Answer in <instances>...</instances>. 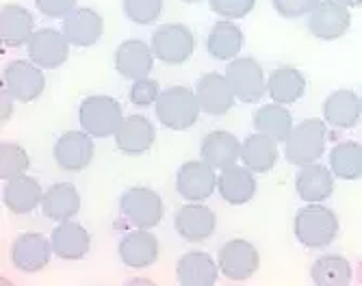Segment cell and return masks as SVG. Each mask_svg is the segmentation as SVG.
I'll return each mask as SVG.
<instances>
[{"label": "cell", "instance_id": "cell-40", "mask_svg": "<svg viewBox=\"0 0 362 286\" xmlns=\"http://www.w3.org/2000/svg\"><path fill=\"white\" fill-rule=\"evenodd\" d=\"M319 5L321 0H274V9L286 20L310 16Z\"/></svg>", "mask_w": 362, "mask_h": 286}, {"label": "cell", "instance_id": "cell-34", "mask_svg": "<svg viewBox=\"0 0 362 286\" xmlns=\"http://www.w3.org/2000/svg\"><path fill=\"white\" fill-rule=\"evenodd\" d=\"M351 275L354 271L349 261L337 254H325L310 267V278L319 286H345L351 282Z\"/></svg>", "mask_w": 362, "mask_h": 286}, {"label": "cell", "instance_id": "cell-13", "mask_svg": "<svg viewBox=\"0 0 362 286\" xmlns=\"http://www.w3.org/2000/svg\"><path fill=\"white\" fill-rule=\"evenodd\" d=\"M217 189V174L206 161H187L176 174V191L187 202H204Z\"/></svg>", "mask_w": 362, "mask_h": 286}, {"label": "cell", "instance_id": "cell-6", "mask_svg": "<svg viewBox=\"0 0 362 286\" xmlns=\"http://www.w3.org/2000/svg\"><path fill=\"white\" fill-rule=\"evenodd\" d=\"M195 50L193 30L178 22L160 24L152 33V52L165 66H182Z\"/></svg>", "mask_w": 362, "mask_h": 286}, {"label": "cell", "instance_id": "cell-24", "mask_svg": "<svg viewBox=\"0 0 362 286\" xmlns=\"http://www.w3.org/2000/svg\"><path fill=\"white\" fill-rule=\"evenodd\" d=\"M217 191L223 198V202L233 204V206H241L247 204L254 193H256V178L254 172L247 169L245 165H230L226 169H221V174L217 176Z\"/></svg>", "mask_w": 362, "mask_h": 286}, {"label": "cell", "instance_id": "cell-1", "mask_svg": "<svg viewBox=\"0 0 362 286\" xmlns=\"http://www.w3.org/2000/svg\"><path fill=\"white\" fill-rule=\"evenodd\" d=\"M158 121L170 131H187L200 119L202 107L197 100V93L191 87L174 85L163 89L154 105Z\"/></svg>", "mask_w": 362, "mask_h": 286}, {"label": "cell", "instance_id": "cell-43", "mask_svg": "<svg viewBox=\"0 0 362 286\" xmlns=\"http://www.w3.org/2000/svg\"><path fill=\"white\" fill-rule=\"evenodd\" d=\"M337 3L345 5L347 9H354V7H362V0H337Z\"/></svg>", "mask_w": 362, "mask_h": 286}, {"label": "cell", "instance_id": "cell-30", "mask_svg": "<svg viewBox=\"0 0 362 286\" xmlns=\"http://www.w3.org/2000/svg\"><path fill=\"white\" fill-rule=\"evenodd\" d=\"M206 48L217 61H233L243 48V30L233 20H219L209 30Z\"/></svg>", "mask_w": 362, "mask_h": 286}, {"label": "cell", "instance_id": "cell-38", "mask_svg": "<svg viewBox=\"0 0 362 286\" xmlns=\"http://www.w3.org/2000/svg\"><path fill=\"white\" fill-rule=\"evenodd\" d=\"M256 0H209L213 13L221 16L223 20H241L252 13Z\"/></svg>", "mask_w": 362, "mask_h": 286}, {"label": "cell", "instance_id": "cell-26", "mask_svg": "<svg viewBox=\"0 0 362 286\" xmlns=\"http://www.w3.org/2000/svg\"><path fill=\"white\" fill-rule=\"evenodd\" d=\"M202 161H206L215 169H226L237 165L241 158V141L228 131H213L202 139L200 145Z\"/></svg>", "mask_w": 362, "mask_h": 286}, {"label": "cell", "instance_id": "cell-42", "mask_svg": "<svg viewBox=\"0 0 362 286\" xmlns=\"http://www.w3.org/2000/svg\"><path fill=\"white\" fill-rule=\"evenodd\" d=\"M0 98H3V102H0V117H3V124H7L9 117H11V102L16 98H13V95L5 87H3V95H0Z\"/></svg>", "mask_w": 362, "mask_h": 286}, {"label": "cell", "instance_id": "cell-4", "mask_svg": "<svg viewBox=\"0 0 362 286\" xmlns=\"http://www.w3.org/2000/svg\"><path fill=\"white\" fill-rule=\"evenodd\" d=\"M78 119L83 131L91 137H115L124 121L122 105L111 95H89L81 102Z\"/></svg>", "mask_w": 362, "mask_h": 286}, {"label": "cell", "instance_id": "cell-19", "mask_svg": "<svg viewBox=\"0 0 362 286\" xmlns=\"http://www.w3.org/2000/svg\"><path fill=\"white\" fill-rule=\"evenodd\" d=\"M154 59L152 46L141 40H126L115 50V70L128 81H139L150 76Z\"/></svg>", "mask_w": 362, "mask_h": 286}, {"label": "cell", "instance_id": "cell-37", "mask_svg": "<svg viewBox=\"0 0 362 286\" xmlns=\"http://www.w3.org/2000/svg\"><path fill=\"white\" fill-rule=\"evenodd\" d=\"M165 3L163 0H124V13L135 24H154Z\"/></svg>", "mask_w": 362, "mask_h": 286}, {"label": "cell", "instance_id": "cell-41", "mask_svg": "<svg viewBox=\"0 0 362 286\" xmlns=\"http://www.w3.org/2000/svg\"><path fill=\"white\" fill-rule=\"evenodd\" d=\"M76 3L78 0H35V7L42 16L57 20V18H65L70 11H74Z\"/></svg>", "mask_w": 362, "mask_h": 286}, {"label": "cell", "instance_id": "cell-2", "mask_svg": "<svg viewBox=\"0 0 362 286\" xmlns=\"http://www.w3.org/2000/svg\"><path fill=\"white\" fill-rule=\"evenodd\" d=\"M293 232L295 239L310 249L327 247L339 234V217L321 202H310L295 215Z\"/></svg>", "mask_w": 362, "mask_h": 286}, {"label": "cell", "instance_id": "cell-33", "mask_svg": "<svg viewBox=\"0 0 362 286\" xmlns=\"http://www.w3.org/2000/svg\"><path fill=\"white\" fill-rule=\"evenodd\" d=\"M254 129L256 133H262L276 139L278 143H282L293 131V115L286 109V105H280V102L262 105L254 113Z\"/></svg>", "mask_w": 362, "mask_h": 286}, {"label": "cell", "instance_id": "cell-45", "mask_svg": "<svg viewBox=\"0 0 362 286\" xmlns=\"http://www.w3.org/2000/svg\"><path fill=\"white\" fill-rule=\"evenodd\" d=\"M360 100H362V98H360Z\"/></svg>", "mask_w": 362, "mask_h": 286}, {"label": "cell", "instance_id": "cell-20", "mask_svg": "<svg viewBox=\"0 0 362 286\" xmlns=\"http://www.w3.org/2000/svg\"><path fill=\"white\" fill-rule=\"evenodd\" d=\"M52 251L61 261H83L91 249V234L76 221H61L50 234Z\"/></svg>", "mask_w": 362, "mask_h": 286}, {"label": "cell", "instance_id": "cell-25", "mask_svg": "<svg viewBox=\"0 0 362 286\" xmlns=\"http://www.w3.org/2000/svg\"><path fill=\"white\" fill-rule=\"evenodd\" d=\"M362 115V100L351 89H337L323 102V117L334 129H354Z\"/></svg>", "mask_w": 362, "mask_h": 286}, {"label": "cell", "instance_id": "cell-35", "mask_svg": "<svg viewBox=\"0 0 362 286\" xmlns=\"http://www.w3.org/2000/svg\"><path fill=\"white\" fill-rule=\"evenodd\" d=\"M332 174L341 180L362 178V145L356 141H341L330 152Z\"/></svg>", "mask_w": 362, "mask_h": 286}, {"label": "cell", "instance_id": "cell-31", "mask_svg": "<svg viewBox=\"0 0 362 286\" xmlns=\"http://www.w3.org/2000/svg\"><path fill=\"white\" fill-rule=\"evenodd\" d=\"M241 161L254 174H267L278 163V141L256 133L241 143Z\"/></svg>", "mask_w": 362, "mask_h": 286}, {"label": "cell", "instance_id": "cell-3", "mask_svg": "<svg viewBox=\"0 0 362 286\" xmlns=\"http://www.w3.org/2000/svg\"><path fill=\"white\" fill-rule=\"evenodd\" d=\"M325 124L317 117L304 119L293 126L291 135L284 141V156L291 165H310L317 163L325 150Z\"/></svg>", "mask_w": 362, "mask_h": 286}, {"label": "cell", "instance_id": "cell-8", "mask_svg": "<svg viewBox=\"0 0 362 286\" xmlns=\"http://www.w3.org/2000/svg\"><path fill=\"white\" fill-rule=\"evenodd\" d=\"M3 87L22 105L37 100L46 89V76L40 66L33 61L16 59L5 68Z\"/></svg>", "mask_w": 362, "mask_h": 286}, {"label": "cell", "instance_id": "cell-14", "mask_svg": "<svg viewBox=\"0 0 362 286\" xmlns=\"http://www.w3.org/2000/svg\"><path fill=\"white\" fill-rule=\"evenodd\" d=\"M174 228L176 232L189 241V243H202L213 237L217 228V217L213 208L200 202H189L182 208H178L174 217Z\"/></svg>", "mask_w": 362, "mask_h": 286}, {"label": "cell", "instance_id": "cell-39", "mask_svg": "<svg viewBox=\"0 0 362 286\" xmlns=\"http://www.w3.org/2000/svg\"><path fill=\"white\" fill-rule=\"evenodd\" d=\"M160 95V87H158V81L146 76V78H139L133 83L130 87V102L135 107H150V105H156Z\"/></svg>", "mask_w": 362, "mask_h": 286}, {"label": "cell", "instance_id": "cell-11", "mask_svg": "<svg viewBox=\"0 0 362 286\" xmlns=\"http://www.w3.org/2000/svg\"><path fill=\"white\" fill-rule=\"evenodd\" d=\"M52 243L42 232H22L11 243V263L22 273H37L48 267L52 256Z\"/></svg>", "mask_w": 362, "mask_h": 286}, {"label": "cell", "instance_id": "cell-32", "mask_svg": "<svg viewBox=\"0 0 362 286\" xmlns=\"http://www.w3.org/2000/svg\"><path fill=\"white\" fill-rule=\"evenodd\" d=\"M304 91H306V78L293 66H282L274 70L267 78V93L274 102L293 105L302 98Z\"/></svg>", "mask_w": 362, "mask_h": 286}, {"label": "cell", "instance_id": "cell-16", "mask_svg": "<svg viewBox=\"0 0 362 286\" xmlns=\"http://www.w3.org/2000/svg\"><path fill=\"white\" fill-rule=\"evenodd\" d=\"M61 30L74 48H89L103 37L105 20L100 13L89 7H76L63 18Z\"/></svg>", "mask_w": 362, "mask_h": 286}, {"label": "cell", "instance_id": "cell-18", "mask_svg": "<svg viewBox=\"0 0 362 286\" xmlns=\"http://www.w3.org/2000/svg\"><path fill=\"white\" fill-rule=\"evenodd\" d=\"M195 93H197V100H200L202 113L213 115V117L230 113V109L235 107V100H237V95L233 87H230L226 74H217V72H209L197 81Z\"/></svg>", "mask_w": 362, "mask_h": 286}, {"label": "cell", "instance_id": "cell-44", "mask_svg": "<svg viewBox=\"0 0 362 286\" xmlns=\"http://www.w3.org/2000/svg\"><path fill=\"white\" fill-rule=\"evenodd\" d=\"M182 3H197V0H182Z\"/></svg>", "mask_w": 362, "mask_h": 286}, {"label": "cell", "instance_id": "cell-15", "mask_svg": "<svg viewBox=\"0 0 362 286\" xmlns=\"http://www.w3.org/2000/svg\"><path fill=\"white\" fill-rule=\"evenodd\" d=\"M119 258L130 269H148L152 267L160 256V243L158 239L144 228H137L133 232H126L117 247Z\"/></svg>", "mask_w": 362, "mask_h": 286}, {"label": "cell", "instance_id": "cell-28", "mask_svg": "<svg viewBox=\"0 0 362 286\" xmlns=\"http://www.w3.org/2000/svg\"><path fill=\"white\" fill-rule=\"evenodd\" d=\"M81 210V193L70 182H57L44 191L42 213L52 221L74 219Z\"/></svg>", "mask_w": 362, "mask_h": 286}, {"label": "cell", "instance_id": "cell-27", "mask_svg": "<svg viewBox=\"0 0 362 286\" xmlns=\"http://www.w3.org/2000/svg\"><path fill=\"white\" fill-rule=\"evenodd\" d=\"M3 200H5V206L13 215H26L30 210H35L37 206H42L44 191L35 178L22 174V176L7 180L5 191H3Z\"/></svg>", "mask_w": 362, "mask_h": 286}, {"label": "cell", "instance_id": "cell-36", "mask_svg": "<svg viewBox=\"0 0 362 286\" xmlns=\"http://www.w3.org/2000/svg\"><path fill=\"white\" fill-rule=\"evenodd\" d=\"M28 167H30V158L22 145H18L13 141L0 143V178L11 180L16 176L26 174Z\"/></svg>", "mask_w": 362, "mask_h": 286}, {"label": "cell", "instance_id": "cell-22", "mask_svg": "<svg viewBox=\"0 0 362 286\" xmlns=\"http://www.w3.org/2000/svg\"><path fill=\"white\" fill-rule=\"evenodd\" d=\"M219 265L211 254L193 249L180 256L176 265V280L182 286H213L219 278Z\"/></svg>", "mask_w": 362, "mask_h": 286}, {"label": "cell", "instance_id": "cell-21", "mask_svg": "<svg viewBox=\"0 0 362 286\" xmlns=\"http://www.w3.org/2000/svg\"><path fill=\"white\" fill-rule=\"evenodd\" d=\"M156 139V131L148 117L144 115H128L115 133V145L119 152L128 156L146 154Z\"/></svg>", "mask_w": 362, "mask_h": 286}, {"label": "cell", "instance_id": "cell-7", "mask_svg": "<svg viewBox=\"0 0 362 286\" xmlns=\"http://www.w3.org/2000/svg\"><path fill=\"white\" fill-rule=\"evenodd\" d=\"M226 78L230 87H233L237 100L245 105H254L262 100V95L267 91L262 66L252 56H237L230 61L226 68Z\"/></svg>", "mask_w": 362, "mask_h": 286}, {"label": "cell", "instance_id": "cell-10", "mask_svg": "<svg viewBox=\"0 0 362 286\" xmlns=\"http://www.w3.org/2000/svg\"><path fill=\"white\" fill-rule=\"evenodd\" d=\"M70 42L63 35V30L54 28H40L33 33L26 44L28 59L40 66L42 70H57L70 56Z\"/></svg>", "mask_w": 362, "mask_h": 286}, {"label": "cell", "instance_id": "cell-12", "mask_svg": "<svg viewBox=\"0 0 362 286\" xmlns=\"http://www.w3.org/2000/svg\"><path fill=\"white\" fill-rule=\"evenodd\" d=\"M95 154L93 137L85 131H68L54 143V163L63 172H83Z\"/></svg>", "mask_w": 362, "mask_h": 286}, {"label": "cell", "instance_id": "cell-23", "mask_svg": "<svg viewBox=\"0 0 362 286\" xmlns=\"http://www.w3.org/2000/svg\"><path fill=\"white\" fill-rule=\"evenodd\" d=\"M35 33V20L28 9L16 3H7L0 9V42L7 48H20L28 44Z\"/></svg>", "mask_w": 362, "mask_h": 286}, {"label": "cell", "instance_id": "cell-9", "mask_svg": "<svg viewBox=\"0 0 362 286\" xmlns=\"http://www.w3.org/2000/svg\"><path fill=\"white\" fill-rule=\"evenodd\" d=\"M217 265L221 275L235 282L250 280L260 267L258 249L245 239H230L217 251Z\"/></svg>", "mask_w": 362, "mask_h": 286}, {"label": "cell", "instance_id": "cell-29", "mask_svg": "<svg viewBox=\"0 0 362 286\" xmlns=\"http://www.w3.org/2000/svg\"><path fill=\"white\" fill-rule=\"evenodd\" d=\"M295 189H298V196L308 204L323 202L334 193V174L319 163L304 165L295 178Z\"/></svg>", "mask_w": 362, "mask_h": 286}, {"label": "cell", "instance_id": "cell-5", "mask_svg": "<svg viewBox=\"0 0 362 286\" xmlns=\"http://www.w3.org/2000/svg\"><path fill=\"white\" fill-rule=\"evenodd\" d=\"M119 210L128 224L135 228L152 230L165 217V204L150 186H130L119 198Z\"/></svg>", "mask_w": 362, "mask_h": 286}, {"label": "cell", "instance_id": "cell-17", "mask_svg": "<svg viewBox=\"0 0 362 286\" xmlns=\"http://www.w3.org/2000/svg\"><path fill=\"white\" fill-rule=\"evenodd\" d=\"M349 24H351L349 9L337 3V0H321V5L308 18L310 33L325 42L343 37L349 30Z\"/></svg>", "mask_w": 362, "mask_h": 286}]
</instances>
